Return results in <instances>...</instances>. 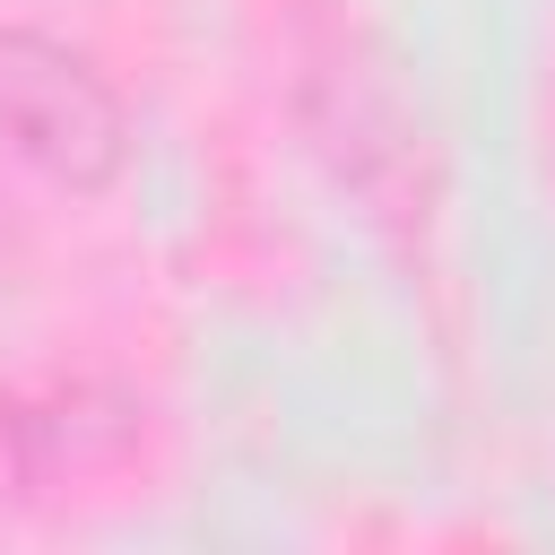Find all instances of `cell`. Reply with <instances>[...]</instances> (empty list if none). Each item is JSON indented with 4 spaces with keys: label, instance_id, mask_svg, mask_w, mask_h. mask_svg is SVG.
Returning a JSON list of instances; mask_svg holds the SVG:
<instances>
[{
    "label": "cell",
    "instance_id": "1",
    "mask_svg": "<svg viewBox=\"0 0 555 555\" xmlns=\"http://www.w3.org/2000/svg\"><path fill=\"white\" fill-rule=\"evenodd\" d=\"M0 121L61 182H104L121 165V104H113V87L87 61H69L61 43H43V35H9L0 43Z\"/></svg>",
    "mask_w": 555,
    "mask_h": 555
}]
</instances>
